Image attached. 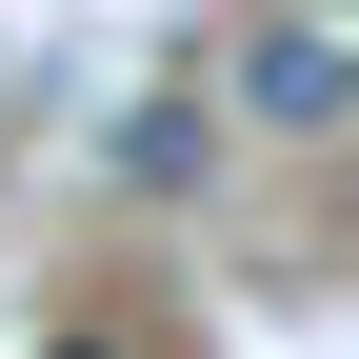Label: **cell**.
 <instances>
[{"mask_svg": "<svg viewBox=\"0 0 359 359\" xmlns=\"http://www.w3.org/2000/svg\"><path fill=\"white\" fill-rule=\"evenodd\" d=\"M240 120H280V140H339V120H359V40L259 20V40H240Z\"/></svg>", "mask_w": 359, "mask_h": 359, "instance_id": "cell-1", "label": "cell"}, {"mask_svg": "<svg viewBox=\"0 0 359 359\" xmlns=\"http://www.w3.org/2000/svg\"><path fill=\"white\" fill-rule=\"evenodd\" d=\"M40 359H120V339H40Z\"/></svg>", "mask_w": 359, "mask_h": 359, "instance_id": "cell-2", "label": "cell"}]
</instances>
